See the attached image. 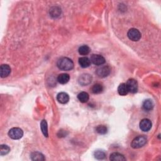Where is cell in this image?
I'll return each mask as SVG.
<instances>
[{"instance_id": "cell-13", "label": "cell", "mask_w": 161, "mask_h": 161, "mask_svg": "<svg viewBox=\"0 0 161 161\" xmlns=\"http://www.w3.org/2000/svg\"><path fill=\"white\" fill-rule=\"evenodd\" d=\"M110 160L111 161H123L126 160V158L124 157V155L120 153L114 152L110 155Z\"/></svg>"}, {"instance_id": "cell-20", "label": "cell", "mask_w": 161, "mask_h": 161, "mask_svg": "<svg viewBox=\"0 0 161 161\" xmlns=\"http://www.w3.org/2000/svg\"><path fill=\"white\" fill-rule=\"evenodd\" d=\"M40 128L42 132V133L44 134V135L46 137H48V127H47V123L46 120H43L40 123Z\"/></svg>"}, {"instance_id": "cell-21", "label": "cell", "mask_w": 161, "mask_h": 161, "mask_svg": "<svg viewBox=\"0 0 161 161\" xmlns=\"http://www.w3.org/2000/svg\"><path fill=\"white\" fill-rule=\"evenodd\" d=\"M78 51L80 55L86 56L90 52V48L88 45H82L79 48Z\"/></svg>"}, {"instance_id": "cell-2", "label": "cell", "mask_w": 161, "mask_h": 161, "mask_svg": "<svg viewBox=\"0 0 161 161\" xmlns=\"http://www.w3.org/2000/svg\"><path fill=\"white\" fill-rule=\"evenodd\" d=\"M147 142V138L144 135H140L135 137L131 143V146L133 149H139L143 147Z\"/></svg>"}, {"instance_id": "cell-5", "label": "cell", "mask_w": 161, "mask_h": 161, "mask_svg": "<svg viewBox=\"0 0 161 161\" xmlns=\"http://www.w3.org/2000/svg\"><path fill=\"white\" fill-rule=\"evenodd\" d=\"M111 72V68L108 66H101L98 68L96 71V74L99 78H106L108 76Z\"/></svg>"}, {"instance_id": "cell-8", "label": "cell", "mask_w": 161, "mask_h": 161, "mask_svg": "<svg viewBox=\"0 0 161 161\" xmlns=\"http://www.w3.org/2000/svg\"><path fill=\"white\" fill-rule=\"evenodd\" d=\"M91 81H92V76L89 74H83L78 79L79 84L83 86L89 84Z\"/></svg>"}, {"instance_id": "cell-10", "label": "cell", "mask_w": 161, "mask_h": 161, "mask_svg": "<svg viewBox=\"0 0 161 161\" xmlns=\"http://www.w3.org/2000/svg\"><path fill=\"white\" fill-rule=\"evenodd\" d=\"M11 72V68L8 64H3L0 67V76L2 78L8 77Z\"/></svg>"}, {"instance_id": "cell-3", "label": "cell", "mask_w": 161, "mask_h": 161, "mask_svg": "<svg viewBox=\"0 0 161 161\" xmlns=\"http://www.w3.org/2000/svg\"><path fill=\"white\" fill-rule=\"evenodd\" d=\"M23 135V130L20 128L15 127L12 128L8 132V136L13 139V140H18L20 139Z\"/></svg>"}, {"instance_id": "cell-12", "label": "cell", "mask_w": 161, "mask_h": 161, "mask_svg": "<svg viewBox=\"0 0 161 161\" xmlns=\"http://www.w3.org/2000/svg\"><path fill=\"white\" fill-rule=\"evenodd\" d=\"M69 79H70V76H69L68 74L66 73L59 74L57 77V81L62 84H65L67 83Z\"/></svg>"}, {"instance_id": "cell-1", "label": "cell", "mask_w": 161, "mask_h": 161, "mask_svg": "<svg viewBox=\"0 0 161 161\" xmlns=\"http://www.w3.org/2000/svg\"><path fill=\"white\" fill-rule=\"evenodd\" d=\"M57 66L62 71H71L74 68V62L68 57H61L58 60Z\"/></svg>"}, {"instance_id": "cell-14", "label": "cell", "mask_w": 161, "mask_h": 161, "mask_svg": "<svg viewBox=\"0 0 161 161\" xmlns=\"http://www.w3.org/2000/svg\"><path fill=\"white\" fill-rule=\"evenodd\" d=\"M154 106V104L151 100H146L143 102L142 108L145 111H151Z\"/></svg>"}, {"instance_id": "cell-24", "label": "cell", "mask_w": 161, "mask_h": 161, "mask_svg": "<svg viewBox=\"0 0 161 161\" xmlns=\"http://www.w3.org/2000/svg\"><path fill=\"white\" fill-rule=\"evenodd\" d=\"M10 151V148L7 145H1L0 146V155H4L8 154Z\"/></svg>"}, {"instance_id": "cell-7", "label": "cell", "mask_w": 161, "mask_h": 161, "mask_svg": "<svg viewBox=\"0 0 161 161\" xmlns=\"http://www.w3.org/2000/svg\"><path fill=\"white\" fill-rule=\"evenodd\" d=\"M90 61L96 66L103 65L106 62L105 57L99 54H93L91 57Z\"/></svg>"}, {"instance_id": "cell-4", "label": "cell", "mask_w": 161, "mask_h": 161, "mask_svg": "<svg viewBox=\"0 0 161 161\" xmlns=\"http://www.w3.org/2000/svg\"><path fill=\"white\" fill-rule=\"evenodd\" d=\"M127 36L130 40L134 42H137L141 39V34L138 30L136 29H131L128 30Z\"/></svg>"}, {"instance_id": "cell-22", "label": "cell", "mask_w": 161, "mask_h": 161, "mask_svg": "<svg viewBox=\"0 0 161 161\" xmlns=\"http://www.w3.org/2000/svg\"><path fill=\"white\" fill-rule=\"evenodd\" d=\"M94 156L96 159H97L98 160H103L106 157V154L103 151L98 150V151H96L94 152Z\"/></svg>"}, {"instance_id": "cell-25", "label": "cell", "mask_w": 161, "mask_h": 161, "mask_svg": "<svg viewBox=\"0 0 161 161\" xmlns=\"http://www.w3.org/2000/svg\"><path fill=\"white\" fill-rule=\"evenodd\" d=\"M61 12V11L60 10V8H59L57 7H53V8L51 9L50 13L52 17L56 18V17H59V16L60 15Z\"/></svg>"}, {"instance_id": "cell-11", "label": "cell", "mask_w": 161, "mask_h": 161, "mask_svg": "<svg viewBox=\"0 0 161 161\" xmlns=\"http://www.w3.org/2000/svg\"><path fill=\"white\" fill-rule=\"evenodd\" d=\"M57 100L61 104H66L69 101V96L66 93H59L57 96Z\"/></svg>"}, {"instance_id": "cell-23", "label": "cell", "mask_w": 161, "mask_h": 161, "mask_svg": "<svg viewBox=\"0 0 161 161\" xmlns=\"http://www.w3.org/2000/svg\"><path fill=\"white\" fill-rule=\"evenodd\" d=\"M96 132L100 135H105L108 132V128L105 125H98L96 128Z\"/></svg>"}, {"instance_id": "cell-9", "label": "cell", "mask_w": 161, "mask_h": 161, "mask_svg": "<svg viewBox=\"0 0 161 161\" xmlns=\"http://www.w3.org/2000/svg\"><path fill=\"white\" fill-rule=\"evenodd\" d=\"M152 122L149 119H145L140 122V128L143 132H148L151 129Z\"/></svg>"}, {"instance_id": "cell-16", "label": "cell", "mask_w": 161, "mask_h": 161, "mask_svg": "<svg viewBox=\"0 0 161 161\" xmlns=\"http://www.w3.org/2000/svg\"><path fill=\"white\" fill-rule=\"evenodd\" d=\"M118 92L121 96H126L128 93V89L127 88V84L125 83H121L118 88Z\"/></svg>"}, {"instance_id": "cell-19", "label": "cell", "mask_w": 161, "mask_h": 161, "mask_svg": "<svg viewBox=\"0 0 161 161\" xmlns=\"http://www.w3.org/2000/svg\"><path fill=\"white\" fill-rule=\"evenodd\" d=\"M103 86L102 84L97 83L95 84L93 86L92 88H91V91L93 94H100L103 92Z\"/></svg>"}, {"instance_id": "cell-17", "label": "cell", "mask_w": 161, "mask_h": 161, "mask_svg": "<svg viewBox=\"0 0 161 161\" xmlns=\"http://www.w3.org/2000/svg\"><path fill=\"white\" fill-rule=\"evenodd\" d=\"M89 96L88 93L86 92H84V91L80 92L78 95V99L79 100L80 102H81V103H83L88 102V101L89 100Z\"/></svg>"}, {"instance_id": "cell-15", "label": "cell", "mask_w": 161, "mask_h": 161, "mask_svg": "<svg viewBox=\"0 0 161 161\" xmlns=\"http://www.w3.org/2000/svg\"><path fill=\"white\" fill-rule=\"evenodd\" d=\"M79 64L83 68H87L91 65V61L86 57H83L79 59Z\"/></svg>"}, {"instance_id": "cell-18", "label": "cell", "mask_w": 161, "mask_h": 161, "mask_svg": "<svg viewBox=\"0 0 161 161\" xmlns=\"http://www.w3.org/2000/svg\"><path fill=\"white\" fill-rule=\"evenodd\" d=\"M30 157L32 160H44L45 159L44 155L39 152H32L30 155Z\"/></svg>"}, {"instance_id": "cell-6", "label": "cell", "mask_w": 161, "mask_h": 161, "mask_svg": "<svg viewBox=\"0 0 161 161\" xmlns=\"http://www.w3.org/2000/svg\"><path fill=\"white\" fill-rule=\"evenodd\" d=\"M128 92L132 93H135L138 90V83L137 81L134 79H129L126 83Z\"/></svg>"}]
</instances>
